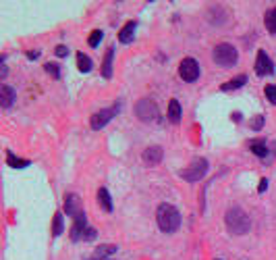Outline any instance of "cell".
I'll list each match as a JSON object with an SVG mask.
<instances>
[{"label": "cell", "instance_id": "cell-24", "mask_svg": "<svg viewBox=\"0 0 276 260\" xmlns=\"http://www.w3.org/2000/svg\"><path fill=\"white\" fill-rule=\"evenodd\" d=\"M102 36H104V34H102L100 30H94V32L90 34V40H88V44H90L92 48H96V46H98V44L102 42Z\"/></svg>", "mask_w": 276, "mask_h": 260}, {"label": "cell", "instance_id": "cell-30", "mask_svg": "<svg viewBox=\"0 0 276 260\" xmlns=\"http://www.w3.org/2000/svg\"><path fill=\"white\" fill-rule=\"evenodd\" d=\"M266 189H268V179H262V181H260V187H258V191H260V194H264Z\"/></svg>", "mask_w": 276, "mask_h": 260}, {"label": "cell", "instance_id": "cell-2", "mask_svg": "<svg viewBox=\"0 0 276 260\" xmlns=\"http://www.w3.org/2000/svg\"><path fill=\"white\" fill-rule=\"evenodd\" d=\"M224 221H226V229L230 231L232 235H245L247 231L252 229L250 216H247L239 206L228 208V210H226V216H224Z\"/></svg>", "mask_w": 276, "mask_h": 260}, {"label": "cell", "instance_id": "cell-20", "mask_svg": "<svg viewBox=\"0 0 276 260\" xmlns=\"http://www.w3.org/2000/svg\"><path fill=\"white\" fill-rule=\"evenodd\" d=\"M6 165L12 167V169H25V167H30V160L17 158L15 154H8V156H6Z\"/></svg>", "mask_w": 276, "mask_h": 260}, {"label": "cell", "instance_id": "cell-33", "mask_svg": "<svg viewBox=\"0 0 276 260\" xmlns=\"http://www.w3.org/2000/svg\"><path fill=\"white\" fill-rule=\"evenodd\" d=\"M94 260H112V258H94Z\"/></svg>", "mask_w": 276, "mask_h": 260}, {"label": "cell", "instance_id": "cell-29", "mask_svg": "<svg viewBox=\"0 0 276 260\" xmlns=\"http://www.w3.org/2000/svg\"><path fill=\"white\" fill-rule=\"evenodd\" d=\"M84 239H88V241L96 239V229H94V227H88V231L84 233Z\"/></svg>", "mask_w": 276, "mask_h": 260}, {"label": "cell", "instance_id": "cell-5", "mask_svg": "<svg viewBox=\"0 0 276 260\" xmlns=\"http://www.w3.org/2000/svg\"><path fill=\"white\" fill-rule=\"evenodd\" d=\"M135 115L140 117L144 123H152V121H158L160 119V111H158V104L154 100H140L135 106Z\"/></svg>", "mask_w": 276, "mask_h": 260}, {"label": "cell", "instance_id": "cell-13", "mask_svg": "<svg viewBox=\"0 0 276 260\" xmlns=\"http://www.w3.org/2000/svg\"><path fill=\"white\" fill-rule=\"evenodd\" d=\"M15 90H12L10 86H0V104H2V108H8L12 102H15Z\"/></svg>", "mask_w": 276, "mask_h": 260}, {"label": "cell", "instance_id": "cell-22", "mask_svg": "<svg viewBox=\"0 0 276 260\" xmlns=\"http://www.w3.org/2000/svg\"><path fill=\"white\" fill-rule=\"evenodd\" d=\"M264 21H266V27H268V32L276 36V9H270L266 15H264Z\"/></svg>", "mask_w": 276, "mask_h": 260}, {"label": "cell", "instance_id": "cell-27", "mask_svg": "<svg viewBox=\"0 0 276 260\" xmlns=\"http://www.w3.org/2000/svg\"><path fill=\"white\" fill-rule=\"evenodd\" d=\"M264 92H266V98L270 100V104H276V86H266Z\"/></svg>", "mask_w": 276, "mask_h": 260}, {"label": "cell", "instance_id": "cell-7", "mask_svg": "<svg viewBox=\"0 0 276 260\" xmlns=\"http://www.w3.org/2000/svg\"><path fill=\"white\" fill-rule=\"evenodd\" d=\"M178 75H181L183 81H196L200 77V65L193 59H183L181 65H178Z\"/></svg>", "mask_w": 276, "mask_h": 260}, {"label": "cell", "instance_id": "cell-28", "mask_svg": "<svg viewBox=\"0 0 276 260\" xmlns=\"http://www.w3.org/2000/svg\"><path fill=\"white\" fill-rule=\"evenodd\" d=\"M54 54H56V57H66V54H68V48L64 46V44H60V46H56V48H54Z\"/></svg>", "mask_w": 276, "mask_h": 260}, {"label": "cell", "instance_id": "cell-31", "mask_svg": "<svg viewBox=\"0 0 276 260\" xmlns=\"http://www.w3.org/2000/svg\"><path fill=\"white\" fill-rule=\"evenodd\" d=\"M40 57V52L38 50H30V52H27V59H32V61H36Z\"/></svg>", "mask_w": 276, "mask_h": 260}, {"label": "cell", "instance_id": "cell-4", "mask_svg": "<svg viewBox=\"0 0 276 260\" xmlns=\"http://www.w3.org/2000/svg\"><path fill=\"white\" fill-rule=\"evenodd\" d=\"M206 173H208V160H206V158H196L189 167H185L181 171V177L185 181H200V179L206 177Z\"/></svg>", "mask_w": 276, "mask_h": 260}, {"label": "cell", "instance_id": "cell-6", "mask_svg": "<svg viewBox=\"0 0 276 260\" xmlns=\"http://www.w3.org/2000/svg\"><path fill=\"white\" fill-rule=\"evenodd\" d=\"M118 104H114L112 108H104V111H100V113H96V115H92V119H90V125H92V129H102V127H106L108 125V121H112V117L118 113Z\"/></svg>", "mask_w": 276, "mask_h": 260}, {"label": "cell", "instance_id": "cell-3", "mask_svg": "<svg viewBox=\"0 0 276 260\" xmlns=\"http://www.w3.org/2000/svg\"><path fill=\"white\" fill-rule=\"evenodd\" d=\"M214 63L220 65V67H232L237 65L239 61V54H237V48L230 46V44H218L214 48Z\"/></svg>", "mask_w": 276, "mask_h": 260}, {"label": "cell", "instance_id": "cell-17", "mask_svg": "<svg viewBox=\"0 0 276 260\" xmlns=\"http://www.w3.org/2000/svg\"><path fill=\"white\" fill-rule=\"evenodd\" d=\"M77 67H79V71H81V73H90L94 65H92V59L88 57V54L77 52Z\"/></svg>", "mask_w": 276, "mask_h": 260}, {"label": "cell", "instance_id": "cell-25", "mask_svg": "<svg viewBox=\"0 0 276 260\" xmlns=\"http://www.w3.org/2000/svg\"><path fill=\"white\" fill-rule=\"evenodd\" d=\"M44 71H46L50 77H54V79H58V77H60L58 65H54V63H46V65H44Z\"/></svg>", "mask_w": 276, "mask_h": 260}, {"label": "cell", "instance_id": "cell-23", "mask_svg": "<svg viewBox=\"0 0 276 260\" xmlns=\"http://www.w3.org/2000/svg\"><path fill=\"white\" fill-rule=\"evenodd\" d=\"M250 148H252V152H254L256 156H260V158H266V154H268V146H266V142H252Z\"/></svg>", "mask_w": 276, "mask_h": 260}, {"label": "cell", "instance_id": "cell-16", "mask_svg": "<svg viewBox=\"0 0 276 260\" xmlns=\"http://www.w3.org/2000/svg\"><path fill=\"white\" fill-rule=\"evenodd\" d=\"M98 204L102 206V210H106V212L112 210V200H110V194H108L106 187H100L98 189Z\"/></svg>", "mask_w": 276, "mask_h": 260}, {"label": "cell", "instance_id": "cell-15", "mask_svg": "<svg viewBox=\"0 0 276 260\" xmlns=\"http://www.w3.org/2000/svg\"><path fill=\"white\" fill-rule=\"evenodd\" d=\"M112 254H116V245L114 243H102V245L96 248L94 258H108V256H112Z\"/></svg>", "mask_w": 276, "mask_h": 260}, {"label": "cell", "instance_id": "cell-12", "mask_svg": "<svg viewBox=\"0 0 276 260\" xmlns=\"http://www.w3.org/2000/svg\"><path fill=\"white\" fill-rule=\"evenodd\" d=\"M135 30H137V21H129L122 30L118 32V40H120V44H129L133 36H135Z\"/></svg>", "mask_w": 276, "mask_h": 260}, {"label": "cell", "instance_id": "cell-26", "mask_svg": "<svg viewBox=\"0 0 276 260\" xmlns=\"http://www.w3.org/2000/svg\"><path fill=\"white\" fill-rule=\"evenodd\" d=\"M264 121H266V119L262 117V115H256V117L252 119V129H254V131H260L262 127H264Z\"/></svg>", "mask_w": 276, "mask_h": 260}, {"label": "cell", "instance_id": "cell-1", "mask_svg": "<svg viewBox=\"0 0 276 260\" xmlns=\"http://www.w3.org/2000/svg\"><path fill=\"white\" fill-rule=\"evenodd\" d=\"M156 221L164 233H174L178 225H181V214L172 204H160L156 210Z\"/></svg>", "mask_w": 276, "mask_h": 260}, {"label": "cell", "instance_id": "cell-9", "mask_svg": "<svg viewBox=\"0 0 276 260\" xmlns=\"http://www.w3.org/2000/svg\"><path fill=\"white\" fill-rule=\"evenodd\" d=\"M256 73H258V75H272V73H274V63L270 61V57H268L264 50L258 52V59H256Z\"/></svg>", "mask_w": 276, "mask_h": 260}, {"label": "cell", "instance_id": "cell-14", "mask_svg": "<svg viewBox=\"0 0 276 260\" xmlns=\"http://www.w3.org/2000/svg\"><path fill=\"white\" fill-rule=\"evenodd\" d=\"M112 59H114V48H108L106 57H104V63H102V75L106 79L112 77Z\"/></svg>", "mask_w": 276, "mask_h": 260}, {"label": "cell", "instance_id": "cell-32", "mask_svg": "<svg viewBox=\"0 0 276 260\" xmlns=\"http://www.w3.org/2000/svg\"><path fill=\"white\" fill-rule=\"evenodd\" d=\"M6 73H8V69H6V65L2 63V67H0V77L4 79V77H6Z\"/></svg>", "mask_w": 276, "mask_h": 260}, {"label": "cell", "instance_id": "cell-8", "mask_svg": "<svg viewBox=\"0 0 276 260\" xmlns=\"http://www.w3.org/2000/svg\"><path fill=\"white\" fill-rule=\"evenodd\" d=\"M64 212H66L68 216H73V218H77V216H81V214H86V212H84V204H81V198L75 196V194H66V196H64Z\"/></svg>", "mask_w": 276, "mask_h": 260}, {"label": "cell", "instance_id": "cell-10", "mask_svg": "<svg viewBox=\"0 0 276 260\" xmlns=\"http://www.w3.org/2000/svg\"><path fill=\"white\" fill-rule=\"evenodd\" d=\"M88 227H90V225H88V216H86V214H81V216L75 218V223H73L71 231H68V235H71L73 241L84 239V233L88 231Z\"/></svg>", "mask_w": 276, "mask_h": 260}, {"label": "cell", "instance_id": "cell-19", "mask_svg": "<svg viewBox=\"0 0 276 260\" xmlns=\"http://www.w3.org/2000/svg\"><path fill=\"white\" fill-rule=\"evenodd\" d=\"M168 119L172 123L181 121V104H178V100H174V98L168 102Z\"/></svg>", "mask_w": 276, "mask_h": 260}, {"label": "cell", "instance_id": "cell-21", "mask_svg": "<svg viewBox=\"0 0 276 260\" xmlns=\"http://www.w3.org/2000/svg\"><path fill=\"white\" fill-rule=\"evenodd\" d=\"M64 229V221H62V212H56L54 214V221H52V235L58 237Z\"/></svg>", "mask_w": 276, "mask_h": 260}, {"label": "cell", "instance_id": "cell-11", "mask_svg": "<svg viewBox=\"0 0 276 260\" xmlns=\"http://www.w3.org/2000/svg\"><path fill=\"white\" fill-rule=\"evenodd\" d=\"M144 160L148 162V165H158V162L162 160V148L160 146H150L144 150Z\"/></svg>", "mask_w": 276, "mask_h": 260}, {"label": "cell", "instance_id": "cell-18", "mask_svg": "<svg viewBox=\"0 0 276 260\" xmlns=\"http://www.w3.org/2000/svg\"><path fill=\"white\" fill-rule=\"evenodd\" d=\"M245 81H247V77L245 75H239V77H234V79H230V81H226V84H222V92H232V90H239L241 86H245Z\"/></svg>", "mask_w": 276, "mask_h": 260}]
</instances>
